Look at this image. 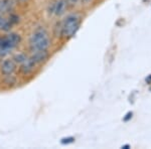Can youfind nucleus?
<instances>
[{
	"label": "nucleus",
	"mask_w": 151,
	"mask_h": 149,
	"mask_svg": "<svg viewBox=\"0 0 151 149\" xmlns=\"http://www.w3.org/2000/svg\"><path fill=\"white\" fill-rule=\"evenodd\" d=\"M45 37H48L47 32L45 31V29H43V28L37 29V30H35V32L31 35L30 40H29V43L32 45V43L36 42V41H40L41 40H43V38H45Z\"/></svg>",
	"instance_id": "39448f33"
},
{
	"label": "nucleus",
	"mask_w": 151,
	"mask_h": 149,
	"mask_svg": "<svg viewBox=\"0 0 151 149\" xmlns=\"http://www.w3.org/2000/svg\"><path fill=\"white\" fill-rule=\"evenodd\" d=\"M131 117H132V113H128L127 117H125V118H124V121H127L129 118H131Z\"/></svg>",
	"instance_id": "f8f14e48"
},
{
	"label": "nucleus",
	"mask_w": 151,
	"mask_h": 149,
	"mask_svg": "<svg viewBox=\"0 0 151 149\" xmlns=\"http://www.w3.org/2000/svg\"><path fill=\"white\" fill-rule=\"evenodd\" d=\"M20 2H25V1H27V0H19Z\"/></svg>",
	"instance_id": "4468645a"
},
{
	"label": "nucleus",
	"mask_w": 151,
	"mask_h": 149,
	"mask_svg": "<svg viewBox=\"0 0 151 149\" xmlns=\"http://www.w3.org/2000/svg\"><path fill=\"white\" fill-rule=\"evenodd\" d=\"M74 141H75L74 137H68V138H63L62 140H60V143L64 144V145H67V144L73 143Z\"/></svg>",
	"instance_id": "9d476101"
},
{
	"label": "nucleus",
	"mask_w": 151,
	"mask_h": 149,
	"mask_svg": "<svg viewBox=\"0 0 151 149\" xmlns=\"http://www.w3.org/2000/svg\"><path fill=\"white\" fill-rule=\"evenodd\" d=\"M48 55H48L47 50H36V52H35V53H33L32 57H31L30 58L35 63V65H37V63H45V60L48 58Z\"/></svg>",
	"instance_id": "20e7f679"
},
{
	"label": "nucleus",
	"mask_w": 151,
	"mask_h": 149,
	"mask_svg": "<svg viewBox=\"0 0 151 149\" xmlns=\"http://www.w3.org/2000/svg\"><path fill=\"white\" fill-rule=\"evenodd\" d=\"M6 37L9 42H10V45H12V48H14L17 43L20 42V35H17V33H9Z\"/></svg>",
	"instance_id": "6e6552de"
},
{
	"label": "nucleus",
	"mask_w": 151,
	"mask_h": 149,
	"mask_svg": "<svg viewBox=\"0 0 151 149\" xmlns=\"http://www.w3.org/2000/svg\"><path fill=\"white\" fill-rule=\"evenodd\" d=\"M92 0H82V2H84V3H90V2H91Z\"/></svg>",
	"instance_id": "ddd939ff"
},
{
	"label": "nucleus",
	"mask_w": 151,
	"mask_h": 149,
	"mask_svg": "<svg viewBox=\"0 0 151 149\" xmlns=\"http://www.w3.org/2000/svg\"><path fill=\"white\" fill-rule=\"evenodd\" d=\"M35 68V63L33 62L31 58H26L25 62H23L21 63V67H20V71L23 73V74L27 75L29 73H31Z\"/></svg>",
	"instance_id": "423d86ee"
},
{
	"label": "nucleus",
	"mask_w": 151,
	"mask_h": 149,
	"mask_svg": "<svg viewBox=\"0 0 151 149\" xmlns=\"http://www.w3.org/2000/svg\"><path fill=\"white\" fill-rule=\"evenodd\" d=\"M78 1H79V0H67V2L68 3L70 4V5H76V4L78 3Z\"/></svg>",
	"instance_id": "9b49d317"
},
{
	"label": "nucleus",
	"mask_w": 151,
	"mask_h": 149,
	"mask_svg": "<svg viewBox=\"0 0 151 149\" xmlns=\"http://www.w3.org/2000/svg\"><path fill=\"white\" fill-rule=\"evenodd\" d=\"M50 45V38L45 37V38H43V40H41L40 41H36V42L30 45V48L32 52H36V50H47Z\"/></svg>",
	"instance_id": "7ed1b4c3"
},
{
	"label": "nucleus",
	"mask_w": 151,
	"mask_h": 149,
	"mask_svg": "<svg viewBox=\"0 0 151 149\" xmlns=\"http://www.w3.org/2000/svg\"><path fill=\"white\" fill-rule=\"evenodd\" d=\"M26 58L25 55H22V53H18V55H16L15 57H14V62L15 63H22L23 62H25L26 60Z\"/></svg>",
	"instance_id": "1a4fd4ad"
},
{
	"label": "nucleus",
	"mask_w": 151,
	"mask_h": 149,
	"mask_svg": "<svg viewBox=\"0 0 151 149\" xmlns=\"http://www.w3.org/2000/svg\"><path fill=\"white\" fill-rule=\"evenodd\" d=\"M80 27V18L78 15L72 14L65 18L64 24L62 25V35L70 38L76 35Z\"/></svg>",
	"instance_id": "f257e3e1"
},
{
	"label": "nucleus",
	"mask_w": 151,
	"mask_h": 149,
	"mask_svg": "<svg viewBox=\"0 0 151 149\" xmlns=\"http://www.w3.org/2000/svg\"><path fill=\"white\" fill-rule=\"evenodd\" d=\"M2 19H3V18H1V17H0V23H1V21H2Z\"/></svg>",
	"instance_id": "2eb2a0df"
},
{
	"label": "nucleus",
	"mask_w": 151,
	"mask_h": 149,
	"mask_svg": "<svg viewBox=\"0 0 151 149\" xmlns=\"http://www.w3.org/2000/svg\"><path fill=\"white\" fill-rule=\"evenodd\" d=\"M15 68H16V65L13 60H5L1 63V72H2V74L5 76H9V75L13 74V72L15 71Z\"/></svg>",
	"instance_id": "f03ea898"
},
{
	"label": "nucleus",
	"mask_w": 151,
	"mask_h": 149,
	"mask_svg": "<svg viewBox=\"0 0 151 149\" xmlns=\"http://www.w3.org/2000/svg\"><path fill=\"white\" fill-rule=\"evenodd\" d=\"M65 7H67V0H58L55 3V13L57 15H62L65 10Z\"/></svg>",
	"instance_id": "0eeeda50"
}]
</instances>
